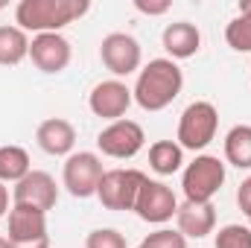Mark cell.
Returning a JSON list of instances; mask_svg holds the SVG:
<instances>
[{"instance_id":"8992f818","label":"cell","mask_w":251,"mask_h":248,"mask_svg":"<svg viewBox=\"0 0 251 248\" xmlns=\"http://www.w3.org/2000/svg\"><path fill=\"white\" fill-rule=\"evenodd\" d=\"M102 175H105L102 161H100V155H94V152H73V155H67V161H64V173H62L64 187H67V193L76 196V198L97 196V187L102 181Z\"/></svg>"},{"instance_id":"4fadbf2b","label":"cell","mask_w":251,"mask_h":248,"mask_svg":"<svg viewBox=\"0 0 251 248\" xmlns=\"http://www.w3.org/2000/svg\"><path fill=\"white\" fill-rule=\"evenodd\" d=\"M12 246L21 243H35V240H47V213L29 204H15L9 210V237Z\"/></svg>"},{"instance_id":"277c9868","label":"cell","mask_w":251,"mask_h":248,"mask_svg":"<svg viewBox=\"0 0 251 248\" xmlns=\"http://www.w3.org/2000/svg\"><path fill=\"white\" fill-rule=\"evenodd\" d=\"M219 125V111L210 102H190L178 120V146L181 149H204L216 137Z\"/></svg>"},{"instance_id":"603a6c76","label":"cell","mask_w":251,"mask_h":248,"mask_svg":"<svg viewBox=\"0 0 251 248\" xmlns=\"http://www.w3.org/2000/svg\"><path fill=\"white\" fill-rule=\"evenodd\" d=\"M85 248H126V237L114 228H97L88 234Z\"/></svg>"},{"instance_id":"9a60e30c","label":"cell","mask_w":251,"mask_h":248,"mask_svg":"<svg viewBox=\"0 0 251 248\" xmlns=\"http://www.w3.org/2000/svg\"><path fill=\"white\" fill-rule=\"evenodd\" d=\"M35 140H38V146L47 155H56V158L59 155H70V149L76 143V128L67 120H62V117H50V120H44L38 125Z\"/></svg>"},{"instance_id":"484cf974","label":"cell","mask_w":251,"mask_h":248,"mask_svg":"<svg viewBox=\"0 0 251 248\" xmlns=\"http://www.w3.org/2000/svg\"><path fill=\"white\" fill-rule=\"evenodd\" d=\"M237 204H240V210L251 219V175L240 184V190H237Z\"/></svg>"},{"instance_id":"9c48e42d","label":"cell","mask_w":251,"mask_h":248,"mask_svg":"<svg viewBox=\"0 0 251 248\" xmlns=\"http://www.w3.org/2000/svg\"><path fill=\"white\" fill-rule=\"evenodd\" d=\"M100 59H102V64H105L114 76H128V73H134V70L140 67L143 53H140L137 38H131V35H126V32H111V35H105L102 44H100Z\"/></svg>"},{"instance_id":"3957f363","label":"cell","mask_w":251,"mask_h":248,"mask_svg":"<svg viewBox=\"0 0 251 248\" xmlns=\"http://www.w3.org/2000/svg\"><path fill=\"white\" fill-rule=\"evenodd\" d=\"M225 184V164L213 155H199L193 164H187L181 187L187 201H210Z\"/></svg>"},{"instance_id":"d6986e66","label":"cell","mask_w":251,"mask_h":248,"mask_svg":"<svg viewBox=\"0 0 251 248\" xmlns=\"http://www.w3.org/2000/svg\"><path fill=\"white\" fill-rule=\"evenodd\" d=\"M225 158L240 170H251V125H234L225 134Z\"/></svg>"},{"instance_id":"5bb4252c","label":"cell","mask_w":251,"mask_h":248,"mask_svg":"<svg viewBox=\"0 0 251 248\" xmlns=\"http://www.w3.org/2000/svg\"><path fill=\"white\" fill-rule=\"evenodd\" d=\"M176 222H178V234H184L190 240H201V237L213 234L216 210L210 201H184L176 210Z\"/></svg>"},{"instance_id":"f546056e","label":"cell","mask_w":251,"mask_h":248,"mask_svg":"<svg viewBox=\"0 0 251 248\" xmlns=\"http://www.w3.org/2000/svg\"><path fill=\"white\" fill-rule=\"evenodd\" d=\"M0 248H9V240L6 237H0Z\"/></svg>"},{"instance_id":"7402d4cb","label":"cell","mask_w":251,"mask_h":248,"mask_svg":"<svg viewBox=\"0 0 251 248\" xmlns=\"http://www.w3.org/2000/svg\"><path fill=\"white\" fill-rule=\"evenodd\" d=\"M216 248H251V228H246V225H225V228H219Z\"/></svg>"},{"instance_id":"8fae6325","label":"cell","mask_w":251,"mask_h":248,"mask_svg":"<svg viewBox=\"0 0 251 248\" xmlns=\"http://www.w3.org/2000/svg\"><path fill=\"white\" fill-rule=\"evenodd\" d=\"M70 41L59 32H41L29 41V59L41 73H62L70 64Z\"/></svg>"},{"instance_id":"cb8c5ba5","label":"cell","mask_w":251,"mask_h":248,"mask_svg":"<svg viewBox=\"0 0 251 248\" xmlns=\"http://www.w3.org/2000/svg\"><path fill=\"white\" fill-rule=\"evenodd\" d=\"M140 246H146V248H187V237H184V234H178V231L161 228V231L149 234Z\"/></svg>"},{"instance_id":"4316f807","label":"cell","mask_w":251,"mask_h":248,"mask_svg":"<svg viewBox=\"0 0 251 248\" xmlns=\"http://www.w3.org/2000/svg\"><path fill=\"white\" fill-rule=\"evenodd\" d=\"M6 213H9V190L0 181V216H6Z\"/></svg>"},{"instance_id":"44dd1931","label":"cell","mask_w":251,"mask_h":248,"mask_svg":"<svg viewBox=\"0 0 251 248\" xmlns=\"http://www.w3.org/2000/svg\"><path fill=\"white\" fill-rule=\"evenodd\" d=\"M225 41L237 53H251V15H237L225 26Z\"/></svg>"},{"instance_id":"ffe728a7","label":"cell","mask_w":251,"mask_h":248,"mask_svg":"<svg viewBox=\"0 0 251 248\" xmlns=\"http://www.w3.org/2000/svg\"><path fill=\"white\" fill-rule=\"evenodd\" d=\"M24 175H29V155L21 146H0V181L18 184Z\"/></svg>"},{"instance_id":"e0dca14e","label":"cell","mask_w":251,"mask_h":248,"mask_svg":"<svg viewBox=\"0 0 251 248\" xmlns=\"http://www.w3.org/2000/svg\"><path fill=\"white\" fill-rule=\"evenodd\" d=\"M184 164V149L176 140H158L149 146V167L158 175H173Z\"/></svg>"},{"instance_id":"30bf717a","label":"cell","mask_w":251,"mask_h":248,"mask_svg":"<svg viewBox=\"0 0 251 248\" xmlns=\"http://www.w3.org/2000/svg\"><path fill=\"white\" fill-rule=\"evenodd\" d=\"M12 198L15 204H29V207H38V210H53L56 201H59V187L53 181L50 173H41V170H29V175H24L15 190H12Z\"/></svg>"},{"instance_id":"ba28073f","label":"cell","mask_w":251,"mask_h":248,"mask_svg":"<svg viewBox=\"0 0 251 248\" xmlns=\"http://www.w3.org/2000/svg\"><path fill=\"white\" fill-rule=\"evenodd\" d=\"M178 210V198L164 181H143L140 193H137V201H134V213L143 219V222H170Z\"/></svg>"},{"instance_id":"6da1fadb","label":"cell","mask_w":251,"mask_h":248,"mask_svg":"<svg viewBox=\"0 0 251 248\" xmlns=\"http://www.w3.org/2000/svg\"><path fill=\"white\" fill-rule=\"evenodd\" d=\"M184 88V73L173 59H152L134 82V102L143 111H164L167 105L176 102V97Z\"/></svg>"},{"instance_id":"ac0fdd59","label":"cell","mask_w":251,"mask_h":248,"mask_svg":"<svg viewBox=\"0 0 251 248\" xmlns=\"http://www.w3.org/2000/svg\"><path fill=\"white\" fill-rule=\"evenodd\" d=\"M29 56V38L21 26H0V64L12 67Z\"/></svg>"},{"instance_id":"7a4b0ae2","label":"cell","mask_w":251,"mask_h":248,"mask_svg":"<svg viewBox=\"0 0 251 248\" xmlns=\"http://www.w3.org/2000/svg\"><path fill=\"white\" fill-rule=\"evenodd\" d=\"M88 6V0H21L15 9V21L24 32H59L62 26L79 21Z\"/></svg>"},{"instance_id":"7c38bea8","label":"cell","mask_w":251,"mask_h":248,"mask_svg":"<svg viewBox=\"0 0 251 248\" xmlns=\"http://www.w3.org/2000/svg\"><path fill=\"white\" fill-rule=\"evenodd\" d=\"M131 99H134V97H131V91L126 88L120 79H108V82H100V85L91 91L88 105H91V111H94L97 117L117 123L126 111H128Z\"/></svg>"},{"instance_id":"5b68a950","label":"cell","mask_w":251,"mask_h":248,"mask_svg":"<svg viewBox=\"0 0 251 248\" xmlns=\"http://www.w3.org/2000/svg\"><path fill=\"white\" fill-rule=\"evenodd\" d=\"M143 181H146V175L140 170H108L97 187V196H100L102 207H108V210H134V201H137Z\"/></svg>"},{"instance_id":"2e32d148","label":"cell","mask_w":251,"mask_h":248,"mask_svg":"<svg viewBox=\"0 0 251 248\" xmlns=\"http://www.w3.org/2000/svg\"><path fill=\"white\" fill-rule=\"evenodd\" d=\"M161 41H164V50H167L173 59H190V56H196L199 47H201V35H199V29H196L190 21L167 24Z\"/></svg>"},{"instance_id":"1f68e13d","label":"cell","mask_w":251,"mask_h":248,"mask_svg":"<svg viewBox=\"0 0 251 248\" xmlns=\"http://www.w3.org/2000/svg\"><path fill=\"white\" fill-rule=\"evenodd\" d=\"M137 248H146V246H137Z\"/></svg>"},{"instance_id":"4dcf8cb0","label":"cell","mask_w":251,"mask_h":248,"mask_svg":"<svg viewBox=\"0 0 251 248\" xmlns=\"http://www.w3.org/2000/svg\"><path fill=\"white\" fill-rule=\"evenodd\" d=\"M3 6H6V3H3V0H0V9H3Z\"/></svg>"},{"instance_id":"d4e9b609","label":"cell","mask_w":251,"mask_h":248,"mask_svg":"<svg viewBox=\"0 0 251 248\" xmlns=\"http://www.w3.org/2000/svg\"><path fill=\"white\" fill-rule=\"evenodd\" d=\"M134 9L143 15H164L170 9V0H134Z\"/></svg>"},{"instance_id":"83f0119b","label":"cell","mask_w":251,"mask_h":248,"mask_svg":"<svg viewBox=\"0 0 251 248\" xmlns=\"http://www.w3.org/2000/svg\"><path fill=\"white\" fill-rule=\"evenodd\" d=\"M9 248H50V237L47 240H35V243H21V246H12L9 243Z\"/></svg>"},{"instance_id":"f1b7e54d","label":"cell","mask_w":251,"mask_h":248,"mask_svg":"<svg viewBox=\"0 0 251 248\" xmlns=\"http://www.w3.org/2000/svg\"><path fill=\"white\" fill-rule=\"evenodd\" d=\"M240 15H251V0H249V3H243V6H240Z\"/></svg>"},{"instance_id":"52a82bcc","label":"cell","mask_w":251,"mask_h":248,"mask_svg":"<svg viewBox=\"0 0 251 248\" xmlns=\"http://www.w3.org/2000/svg\"><path fill=\"white\" fill-rule=\"evenodd\" d=\"M143 143H146V134L134 120H117V123L105 125L97 137L100 152L108 155V158H117V161L134 158L143 149Z\"/></svg>"}]
</instances>
